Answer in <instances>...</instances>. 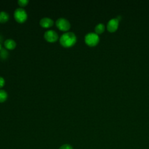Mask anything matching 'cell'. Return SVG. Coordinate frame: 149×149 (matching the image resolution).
<instances>
[{
    "label": "cell",
    "mask_w": 149,
    "mask_h": 149,
    "mask_svg": "<svg viewBox=\"0 0 149 149\" xmlns=\"http://www.w3.org/2000/svg\"><path fill=\"white\" fill-rule=\"evenodd\" d=\"M76 36L72 32H67L63 33L59 38V42L61 45L64 47H70L76 42Z\"/></svg>",
    "instance_id": "obj_1"
},
{
    "label": "cell",
    "mask_w": 149,
    "mask_h": 149,
    "mask_svg": "<svg viewBox=\"0 0 149 149\" xmlns=\"http://www.w3.org/2000/svg\"><path fill=\"white\" fill-rule=\"evenodd\" d=\"M14 17L18 23H23L27 18V14L26 10L21 8H17L14 12Z\"/></svg>",
    "instance_id": "obj_2"
},
{
    "label": "cell",
    "mask_w": 149,
    "mask_h": 149,
    "mask_svg": "<svg viewBox=\"0 0 149 149\" xmlns=\"http://www.w3.org/2000/svg\"><path fill=\"white\" fill-rule=\"evenodd\" d=\"M86 43L90 46L95 45L99 41V37L95 33H89L84 37Z\"/></svg>",
    "instance_id": "obj_3"
},
{
    "label": "cell",
    "mask_w": 149,
    "mask_h": 149,
    "mask_svg": "<svg viewBox=\"0 0 149 149\" xmlns=\"http://www.w3.org/2000/svg\"><path fill=\"white\" fill-rule=\"evenodd\" d=\"M55 24L56 27L62 31H68L70 27V22L66 19L63 17L58 19Z\"/></svg>",
    "instance_id": "obj_4"
},
{
    "label": "cell",
    "mask_w": 149,
    "mask_h": 149,
    "mask_svg": "<svg viewBox=\"0 0 149 149\" xmlns=\"http://www.w3.org/2000/svg\"><path fill=\"white\" fill-rule=\"evenodd\" d=\"M44 38L48 42H54L58 39V34L53 30H49L45 31L44 34Z\"/></svg>",
    "instance_id": "obj_5"
},
{
    "label": "cell",
    "mask_w": 149,
    "mask_h": 149,
    "mask_svg": "<svg viewBox=\"0 0 149 149\" xmlns=\"http://www.w3.org/2000/svg\"><path fill=\"white\" fill-rule=\"evenodd\" d=\"M118 26V19L117 18H113L109 20L107 23V29L110 31H115Z\"/></svg>",
    "instance_id": "obj_6"
},
{
    "label": "cell",
    "mask_w": 149,
    "mask_h": 149,
    "mask_svg": "<svg viewBox=\"0 0 149 149\" xmlns=\"http://www.w3.org/2000/svg\"><path fill=\"white\" fill-rule=\"evenodd\" d=\"M41 26L44 28H49L53 26L54 21L49 17H43L40 21Z\"/></svg>",
    "instance_id": "obj_7"
},
{
    "label": "cell",
    "mask_w": 149,
    "mask_h": 149,
    "mask_svg": "<svg viewBox=\"0 0 149 149\" xmlns=\"http://www.w3.org/2000/svg\"><path fill=\"white\" fill-rule=\"evenodd\" d=\"M4 45L5 48L8 49H13L16 47V43L13 40L9 38L5 41Z\"/></svg>",
    "instance_id": "obj_8"
},
{
    "label": "cell",
    "mask_w": 149,
    "mask_h": 149,
    "mask_svg": "<svg viewBox=\"0 0 149 149\" xmlns=\"http://www.w3.org/2000/svg\"><path fill=\"white\" fill-rule=\"evenodd\" d=\"M9 14L4 11L0 12V23H5L9 20Z\"/></svg>",
    "instance_id": "obj_9"
},
{
    "label": "cell",
    "mask_w": 149,
    "mask_h": 149,
    "mask_svg": "<svg viewBox=\"0 0 149 149\" xmlns=\"http://www.w3.org/2000/svg\"><path fill=\"white\" fill-rule=\"evenodd\" d=\"M8 97V94L7 93L3 90L1 89L0 90V102H4Z\"/></svg>",
    "instance_id": "obj_10"
},
{
    "label": "cell",
    "mask_w": 149,
    "mask_h": 149,
    "mask_svg": "<svg viewBox=\"0 0 149 149\" xmlns=\"http://www.w3.org/2000/svg\"><path fill=\"white\" fill-rule=\"evenodd\" d=\"M104 29H105V27L102 23L98 24L95 27V33H97V34L101 33L104 30Z\"/></svg>",
    "instance_id": "obj_11"
},
{
    "label": "cell",
    "mask_w": 149,
    "mask_h": 149,
    "mask_svg": "<svg viewBox=\"0 0 149 149\" xmlns=\"http://www.w3.org/2000/svg\"><path fill=\"white\" fill-rule=\"evenodd\" d=\"M9 53L8 51L4 48H2L0 50V58L2 59H5L8 58Z\"/></svg>",
    "instance_id": "obj_12"
},
{
    "label": "cell",
    "mask_w": 149,
    "mask_h": 149,
    "mask_svg": "<svg viewBox=\"0 0 149 149\" xmlns=\"http://www.w3.org/2000/svg\"><path fill=\"white\" fill-rule=\"evenodd\" d=\"M29 2V1L28 0H19L17 1V3L20 6H25L27 5Z\"/></svg>",
    "instance_id": "obj_13"
},
{
    "label": "cell",
    "mask_w": 149,
    "mask_h": 149,
    "mask_svg": "<svg viewBox=\"0 0 149 149\" xmlns=\"http://www.w3.org/2000/svg\"><path fill=\"white\" fill-rule=\"evenodd\" d=\"M59 149H73L72 146L69 144H64Z\"/></svg>",
    "instance_id": "obj_14"
},
{
    "label": "cell",
    "mask_w": 149,
    "mask_h": 149,
    "mask_svg": "<svg viewBox=\"0 0 149 149\" xmlns=\"http://www.w3.org/2000/svg\"><path fill=\"white\" fill-rule=\"evenodd\" d=\"M4 84H5V80L2 77L0 76V88H2L4 86Z\"/></svg>",
    "instance_id": "obj_15"
},
{
    "label": "cell",
    "mask_w": 149,
    "mask_h": 149,
    "mask_svg": "<svg viewBox=\"0 0 149 149\" xmlns=\"http://www.w3.org/2000/svg\"><path fill=\"white\" fill-rule=\"evenodd\" d=\"M2 40H3V38H2V36H0V42H1V41H2Z\"/></svg>",
    "instance_id": "obj_16"
},
{
    "label": "cell",
    "mask_w": 149,
    "mask_h": 149,
    "mask_svg": "<svg viewBox=\"0 0 149 149\" xmlns=\"http://www.w3.org/2000/svg\"><path fill=\"white\" fill-rule=\"evenodd\" d=\"M2 45H1V43L0 42V50L2 49Z\"/></svg>",
    "instance_id": "obj_17"
}]
</instances>
